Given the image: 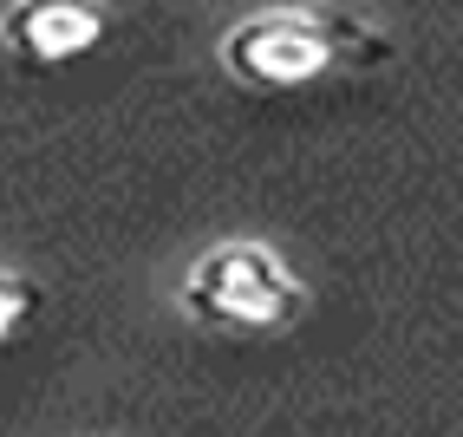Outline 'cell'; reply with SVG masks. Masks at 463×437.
I'll return each instance as SVG.
<instances>
[{
    "mask_svg": "<svg viewBox=\"0 0 463 437\" xmlns=\"http://www.w3.org/2000/svg\"><path fill=\"white\" fill-rule=\"evenodd\" d=\"M392 46L379 26H365L359 14H300V7H274V14H249L241 26H229L222 40V66L235 85L249 91H307L333 72H359L379 66Z\"/></svg>",
    "mask_w": 463,
    "mask_h": 437,
    "instance_id": "1",
    "label": "cell"
},
{
    "mask_svg": "<svg viewBox=\"0 0 463 437\" xmlns=\"http://www.w3.org/2000/svg\"><path fill=\"white\" fill-rule=\"evenodd\" d=\"M176 300L209 333H274L300 314V280L268 242H215L190 261Z\"/></svg>",
    "mask_w": 463,
    "mask_h": 437,
    "instance_id": "2",
    "label": "cell"
},
{
    "mask_svg": "<svg viewBox=\"0 0 463 437\" xmlns=\"http://www.w3.org/2000/svg\"><path fill=\"white\" fill-rule=\"evenodd\" d=\"M105 40V0H7L0 46L20 66H72Z\"/></svg>",
    "mask_w": 463,
    "mask_h": 437,
    "instance_id": "3",
    "label": "cell"
},
{
    "mask_svg": "<svg viewBox=\"0 0 463 437\" xmlns=\"http://www.w3.org/2000/svg\"><path fill=\"white\" fill-rule=\"evenodd\" d=\"M40 314V288L26 274H14V268H0V347H7V339L26 327Z\"/></svg>",
    "mask_w": 463,
    "mask_h": 437,
    "instance_id": "4",
    "label": "cell"
}]
</instances>
